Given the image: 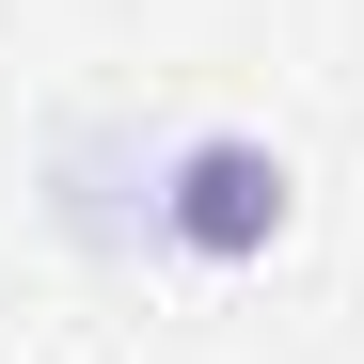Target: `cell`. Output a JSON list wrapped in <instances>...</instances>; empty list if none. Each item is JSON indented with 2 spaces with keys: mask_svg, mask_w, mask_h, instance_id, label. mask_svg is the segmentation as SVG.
Segmentation results:
<instances>
[{
  "mask_svg": "<svg viewBox=\"0 0 364 364\" xmlns=\"http://www.w3.org/2000/svg\"><path fill=\"white\" fill-rule=\"evenodd\" d=\"M285 222H301V174H285L254 127H191V143L159 159V237H174L191 269H269Z\"/></svg>",
  "mask_w": 364,
  "mask_h": 364,
  "instance_id": "cell-1",
  "label": "cell"
}]
</instances>
